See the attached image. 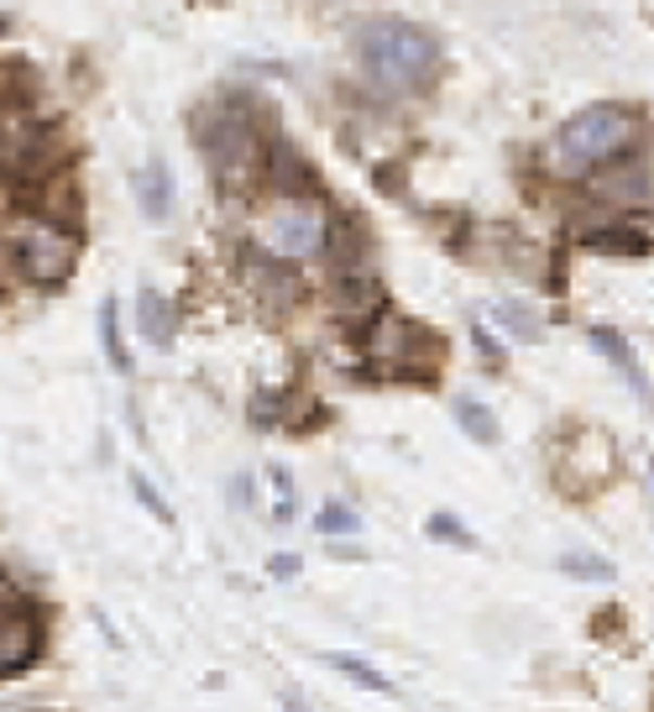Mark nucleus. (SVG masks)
I'll list each match as a JSON object with an SVG mask.
<instances>
[{"label": "nucleus", "instance_id": "nucleus-23", "mask_svg": "<svg viewBox=\"0 0 654 712\" xmlns=\"http://www.w3.org/2000/svg\"><path fill=\"white\" fill-rule=\"evenodd\" d=\"M5 94H11V89H5V74H0V100H5Z\"/></svg>", "mask_w": 654, "mask_h": 712}, {"label": "nucleus", "instance_id": "nucleus-9", "mask_svg": "<svg viewBox=\"0 0 654 712\" xmlns=\"http://www.w3.org/2000/svg\"><path fill=\"white\" fill-rule=\"evenodd\" d=\"M137 205L152 226H163L174 215V168L163 157H152L148 168H137Z\"/></svg>", "mask_w": 654, "mask_h": 712}, {"label": "nucleus", "instance_id": "nucleus-4", "mask_svg": "<svg viewBox=\"0 0 654 712\" xmlns=\"http://www.w3.org/2000/svg\"><path fill=\"white\" fill-rule=\"evenodd\" d=\"M59 168H63V157H59L53 120L37 116L27 100L5 94V100H0V183L37 189L42 178H53Z\"/></svg>", "mask_w": 654, "mask_h": 712}, {"label": "nucleus", "instance_id": "nucleus-8", "mask_svg": "<svg viewBox=\"0 0 654 712\" xmlns=\"http://www.w3.org/2000/svg\"><path fill=\"white\" fill-rule=\"evenodd\" d=\"M137 320H142V341L157 346V352H174V341H179V315H174V298L157 294V289H142L137 294Z\"/></svg>", "mask_w": 654, "mask_h": 712}, {"label": "nucleus", "instance_id": "nucleus-22", "mask_svg": "<svg viewBox=\"0 0 654 712\" xmlns=\"http://www.w3.org/2000/svg\"><path fill=\"white\" fill-rule=\"evenodd\" d=\"M283 712H304V702H298V697H283Z\"/></svg>", "mask_w": 654, "mask_h": 712}, {"label": "nucleus", "instance_id": "nucleus-2", "mask_svg": "<svg viewBox=\"0 0 654 712\" xmlns=\"http://www.w3.org/2000/svg\"><path fill=\"white\" fill-rule=\"evenodd\" d=\"M357 59L367 68V79L383 89V94H409V89H424L440 68V42L435 31L414 27V22H367L357 37Z\"/></svg>", "mask_w": 654, "mask_h": 712}, {"label": "nucleus", "instance_id": "nucleus-13", "mask_svg": "<svg viewBox=\"0 0 654 712\" xmlns=\"http://www.w3.org/2000/svg\"><path fill=\"white\" fill-rule=\"evenodd\" d=\"M592 346H597V352H607L618 367H624V378L633 383V393H650V383H644V372H639V361H633V352H628L624 335H613V330H592Z\"/></svg>", "mask_w": 654, "mask_h": 712}, {"label": "nucleus", "instance_id": "nucleus-3", "mask_svg": "<svg viewBox=\"0 0 654 712\" xmlns=\"http://www.w3.org/2000/svg\"><path fill=\"white\" fill-rule=\"evenodd\" d=\"M0 252H5V263L16 267L22 283L59 289V283L74 278V267H79V231L22 209V215L0 231Z\"/></svg>", "mask_w": 654, "mask_h": 712}, {"label": "nucleus", "instance_id": "nucleus-21", "mask_svg": "<svg viewBox=\"0 0 654 712\" xmlns=\"http://www.w3.org/2000/svg\"><path fill=\"white\" fill-rule=\"evenodd\" d=\"M268 571H272V576H294V571H298V556H272Z\"/></svg>", "mask_w": 654, "mask_h": 712}, {"label": "nucleus", "instance_id": "nucleus-7", "mask_svg": "<svg viewBox=\"0 0 654 712\" xmlns=\"http://www.w3.org/2000/svg\"><path fill=\"white\" fill-rule=\"evenodd\" d=\"M37 654H42V619H37V608H31V602L5 608V613H0V682L31 671Z\"/></svg>", "mask_w": 654, "mask_h": 712}, {"label": "nucleus", "instance_id": "nucleus-12", "mask_svg": "<svg viewBox=\"0 0 654 712\" xmlns=\"http://www.w3.org/2000/svg\"><path fill=\"white\" fill-rule=\"evenodd\" d=\"M268 168H272V183L283 189V200H288V194H298V189H315V174H309V163H304V157H298L288 142H272Z\"/></svg>", "mask_w": 654, "mask_h": 712}, {"label": "nucleus", "instance_id": "nucleus-11", "mask_svg": "<svg viewBox=\"0 0 654 712\" xmlns=\"http://www.w3.org/2000/svg\"><path fill=\"white\" fill-rule=\"evenodd\" d=\"M100 346H105V361L116 367L120 378H131V352H126V330H120V304L116 298H100Z\"/></svg>", "mask_w": 654, "mask_h": 712}, {"label": "nucleus", "instance_id": "nucleus-19", "mask_svg": "<svg viewBox=\"0 0 654 712\" xmlns=\"http://www.w3.org/2000/svg\"><path fill=\"white\" fill-rule=\"evenodd\" d=\"M429 539H456V545H476L472 534H466V524H461V519H446V513H435V519H429Z\"/></svg>", "mask_w": 654, "mask_h": 712}, {"label": "nucleus", "instance_id": "nucleus-1", "mask_svg": "<svg viewBox=\"0 0 654 712\" xmlns=\"http://www.w3.org/2000/svg\"><path fill=\"white\" fill-rule=\"evenodd\" d=\"M639 137H644V126H639L633 111H624V105H592V111L570 116L544 142V174L592 178L607 163H624L628 152L639 148Z\"/></svg>", "mask_w": 654, "mask_h": 712}, {"label": "nucleus", "instance_id": "nucleus-6", "mask_svg": "<svg viewBox=\"0 0 654 712\" xmlns=\"http://www.w3.org/2000/svg\"><path fill=\"white\" fill-rule=\"evenodd\" d=\"M325 215L315 205H278L262 220V231H257V241H262V252L268 257H288V263H298V257H315L320 246H325Z\"/></svg>", "mask_w": 654, "mask_h": 712}, {"label": "nucleus", "instance_id": "nucleus-20", "mask_svg": "<svg viewBox=\"0 0 654 712\" xmlns=\"http://www.w3.org/2000/svg\"><path fill=\"white\" fill-rule=\"evenodd\" d=\"M16 602H27V597H22V587H16V582L5 576V565H0V613H5V608H16Z\"/></svg>", "mask_w": 654, "mask_h": 712}, {"label": "nucleus", "instance_id": "nucleus-14", "mask_svg": "<svg viewBox=\"0 0 654 712\" xmlns=\"http://www.w3.org/2000/svg\"><path fill=\"white\" fill-rule=\"evenodd\" d=\"M561 571L581 576V582H613V576H618V571H613V561H602V556H592V550H565V556H561Z\"/></svg>", "mask_w": 654, "mask_h": 712}, {"label": "nucleus", "instance_id": "nucleus-16", "mask_svg": "<svg viewBox=\"0 0 654 712\" xmlns=\"http://www.w3.org/2000/svg\"><path fill=\"white\" fill-rule=\"evenodd\" d=\"M315 524H320V534H357V530H361L357 508H346V504H325Z\"/></svg>", "mask_w": 654, "mask_h": 712}, {"label": "nucleus", "instance_id": "nucleus-18", "mask_svg": "<svg viewBox=\"0 0 654 712\" xmlns=\"http://www.w3.org/2000/svg\"><path fill=\"white\" fill-rule=\"evenodd\" d=\"M131 493H137V504L148 508V513H157L163 524H174V508L163 504V493H157V487H152V482H148L142 472H131Z\"/></svg>", "mask_w": 654, "mask_h": 712}, {"label": "nucleus", "instance_id": "nucleus-17", "mask_svg": "<svg viewBox=\"0 0 654 712\" xmlns=\"http://www.w3.org/2000/svg\"><path fill=\"white\" fill-rule=\"evenodd\" d=\"M456 419H461V424H466V430H472V435H476L482 445H492V441H498V424H492V419L482 415V404H472V398H461V404H456Z\"/></svg>", "mask_w": 654, "mask_h": 712}, {"label": "nucleus", "instance_id": "nucleus-10", "mask_svg": "<svg viewBox=\"0 0 654 712\" xmlns=\"http://www.w3.org/2000/svg\"><path fill=\"white\" fill-rule=\"evenodd\" d=\"M241 267H246L252 289H257L262 298H272V304H278V298H283V304H294V298H298V278H294V272H283V263L268 257V252H252V246H246V252H241Z\"/></svg>", "mask_w": 654, "mask_h": 712}, {"label": "nucleus", "instance_id": "nucleus-5", "mask_svg": "<svg viewBox=\"0 0 654 712\" xmlns=\"http://www.w3.org/2000/svg\"><path fill=\"white\" fill-rule=\"evenodd\" d=\"M194 142H200L209 174L220 178V183H236V178H246V174H252V163L262 157L252 120L241 116V111H226V105H205V111L194 116Z\"/></svg>", "mask_w": 654, "mask_h": 712}, {"label": "nucleus", "instance_id": "nucleus-15", "mask_svg": "<svg viewBox=\"0 0 654 712\" xmlns=\"http://www.w3.org/2000/svg\"><path fill=\"white\" fill-rule=\"evenodd\" d=\"M330 665L341 671V676H351L357 686H367V691H393V682H387L383 671H372V665H361L357 654H325Z\"/></svg>", "mask_w": 654, "mask_h": 712}]
</instances>
